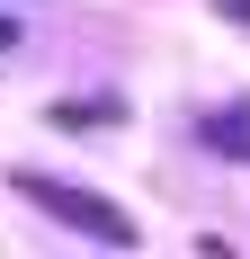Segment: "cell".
<instances>
[{"label":"cell","mask_w":250,"mask_h":259,"mask_svg":"<svg viewBox=\"0 0 250 259\" xmlns=\"http://www.w3.org/2000/svg\"><path fill=\"white\" fill-rule=\"evenodd\" d=\"M9 188H18L27 206H45L54 224H72V233L107 241V250H134V214H125V206H107V197H90V188H72V179H54V170H18Z\"/></svg>","instance_id":"6da1fadb"},{"label":"cell","mask_w":250,"mask_h":259,"mask_svg":"<svg viewBox=\"0 0 250 259\" xmlns=\"http://www.w3.org/2000/svg\"><path fill=\"white\" fill-rule=\"evenodd\" d=\"M54 125H72V134H90V125H116V99H63V107H54Z\"/></svg>","instance_id":"7a4b0ae2"},{"label":"cell","mask_w":250,"mask_h":259,"mask_svg":"<svg viewBox=\"0 0 250 259\" xmlns=\"http://www.w3.org/2000/svg\"><path fill=\"white\" fill-rule=\"evenodd\" d=\"M205 143H215V152H250V107H224V116H205Z\"/></svg>","instance_id":"3957f363"},{"label":"cell","mask_w":250,"mask_h":259,"mask_svg":"<svg viewBox=\"0 0 250 259\" xmlns=\"http://www.w3.org/2000/svg\"><path fill=\"white\" fill-rule=\"evenodd\" d=\"M215 9H224V18H241V27H250V0H215Z\"/></svg>","instance_id":"277c9868"},{"label":"cell","mask_w":250,"mask_h":259,"mask_svg":"<svg viewBox=\"0 0 250 259\" xmlns=\"http://www.w3.org/2000/svg\"><path fill=\"white\" fill-rule=\"evenodd\" d=\"M9 45H18V27H9V18H0V54H9Z\"/></svg>","instance_id":"5b68a950"}]
</instances>
